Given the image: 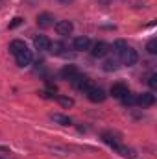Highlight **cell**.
<instances>
[{
    "mask_svg": "<svg viewBox=\"0 0 157 159\" xmlns=\"http://www.w3.org/2000/svg\"><path fill=\"white\" fill-rule=\"evenodd\" d=\"M148 85H150V89H157V74H152L150 78H148Z\"/></svg>",
    "mask_w": 157,
    "mask_h": 159,
    "instance_id": "cell-21",
    "label": "cell"
},
{
    "mask_svg": "<svg viewBox=\"0 0 157 159\" xmlns=\"http://www.w3.org/2000/svg\"><path fill=\"white\" fill-rule=\"evenodd\" d=\"M113 50H115V54L118 56V61H120L122 65H126V67L135 65L137 59H139L137 50H135L131 44H128V41H124V39L115 41V43H113Z\"/></svg>",
    "mask_w": 157,
    "mask_h": 159,
    "instance_id": "cell-1",
    "label": "cell"
},
{
    "mask_svg": "<svg viewBox=\"0 0 157 159\" xmlns=\"http://www.w3.org/2000/svg\"><path fill=\"white\" fill-rule=\"evenodd\" d=\"M89 50H91V56H92V57H105V56L109 54L111 46H109L107 43H104V41H98V43L91 44Z\"/></svg>",
    "mask_w": 157,
    "mask_h": 159,
    "instance_id": "cell-4",
    "label": "cell"
},
{
    "mask_svg": "<svg viewBox=\"0 0 157 159\" xmlns=\"http://www.w3.org/2000/svg\"><path fill=\"white\" fill-rule=\"evenodd\" d=\"M20 22H22V19H20V17H17V19H13V22L9 24V28H15V26H19Z\"/></svg>",
    "mask_w": 157,
    "mask_h": 159,
    "instance_id": "cell-22",
    "label": "cell"
},
{
    "mask_svg": "<svg viewBox=\"0 0 157 159\" xmlns=\"http://www.w3.org/2000/svg\"><path fill=\"white\" fill-rule=\"evenodd\" d=\"M155 104V94L152 93H142V94H137V100H135V106H141V107H150Z\"/></svg>",
    "mask_w": 157,
    "mask_h": 159,
    "instance_id": "cell-6",
    "label": "cell"
},
{
    "mask_svg": "<svg viewBox=\"0 0 157 159\" xmlns=\"http://www.w3.org/2000/svg\"><path fill=\"white\" fill-rule=\"evenodd\" d=\"M54 28H56V32H57L59 35H70L72 30H74V24H72L70 20H57V22L54 24Z\"/></svg>",
    "mask_w": 157,
    "mask_h": 159,
    "instance_id": "cell-7",
    "label": "cell"
},
{
    "mask_svg": "<svg viewBox=\"0 0 157 159\" xmlns=\"http://www.w3.org/2000/svg\"><path fill=\"white\" fill-rule=\"evenodd\" d=\"M56 100H57L65 109H69V107H72V106H74V100H72V98H69V96H56Z\"/></svg>",
    "mask_w": 157,
    "mask_h": 159,
    "instance_id": "cell-18",
    "label": "cell"
},
{
    "mask_svg": "<svg viewBox=\"0 0 157 159\" xmlns=\"http://www.w3.org/2000/svg\"><path fill=\"white\" fill-rule=\"evenodd\" d=\"M37 26L39 28H50V26H54V17L50 13H41L39 17H37Z\"/></svg>",
    "mask_w": 157,
    "mask_h": 159,
    "instance_id": "cell-12",
    "label": "cell"
},
{
    "mask_svg": "<svg viewBox=\"0 0 157 159\" xmlns=\"http://www.w3.org/2000/svg\"><path fill=\"white\" fill-rule=\"evenodd\" d=\"M72 48H74L76 52L89 50V48H91V39H89V37H85V35H79V37H76V39L72 41Z\"/></svg>",
    "mask_w": 157,
    "mask_h": 159,
    "instance_id": "cell-10",
    "label": "cell"
},
{
    "mask_svg": "<svg viewBox=\"0 0 157 159\" xmlns=\"http://www.w3.org/2000/svg\"><path fill=\"white\" fill-rule=\"evenodd\" d=\"M70 83H72L78 91H81V93H87V89H91V87H92L91 78H89V76H83V74H79V72L70 80Z\"/></svg>",
    "mask_w": 157,
    "mask_h": 159,
    "instance_id": "cell-3",
    "label": "cell"
},
{
    "mask_svg": "<svg viewBox=\"0 0 157 159\" xmlns=\"http://www.w3.org/2000/svg\"><path fill=\"white\" fill-rule=\"evenodd\" d=\"M87 98L91 100V102H94V104H98V102H104L105 100V91L102 89V87H96V85H92L91 89H87Z\"/></svg>",
    "mask_w": 157,
    "mask_h": 159,
    "instance_id": "cell-5",
    "label": "cell"
},
{
    "mask_svg": "<svg viewBox=\"0 0 157 159\" xmlns=\"http://www.w3.org/2000/svg\"><path fill=\"white\" fill-rule=\"evenodd\" d=\"M65 50H67V46H65L63 43L56 41V43H52V44H50V50H48V52H52L54 56H63V54H65Z\"/></svg>",
    "mask_w": 157,
    "mask_h": 159,
    "instance_id": "cell-16",
    "label": "cell"
},
{
    "mask_svg": "<svg viewBox=\"0 0 157 159\" xmlns=\"http://www.w3.org/2000/svg\"><path fill=\"white\" fill-rule=\"evenodd\" d=\"M128 93H129V89H128V85L122 83V81L113 83V87H111V94H113V98H118V100H122Z\"/></svg>",
    "mask_w": 157,
    "mask_h": 159,
    "instance_id": "cell-8",
    "label": "cell"
},
{
    "mask_svg": "<svg viewBox=\"0 0 157 159\" xmlns=\"http://www.w3.org/2000/svg\"><path fill=\"white\" fill-rule=\"evenodd\" d=\"M0 159H4V157H0Z\"/></svg>",
    "mask_w": 157,
    "mask_h": 159,
    "instance_id": "cell-24",
    "label": "cell"
},
{
    "mask_svg": "<svg viewBox=\"0 0 157 159\" xmlns=\"http://www.w3.org/2000/svg\"><path fill=\"white\" fill-rule=\"evenodd\" d=\"M76 74H78V69H76V65H67V67H63V70H61V76H63L65 80H69V81L74 78Z\"/></svg>",
    "mask_w": 157,
    "mask_h": 159,
    "instance_id": "cell-14",
    "label": "cell"
},
{
    "mask_svg": "<svg viewBox=\"0 0 157 159\" xmlns=\"http://www.w3.org/2000/svg\"><path fill=\"white\" fill-rule=\"evenodd\" d=\"M50 119L54 120L56 124H61V126H70V124H72L70 117H67V115H61V113H54Z\"/></svg>",
    "mask_w": 157,
    "mask_h": 159,
    "instance_id": "cell-15",
    "label": "cell"
},
{
    "mask_svg": "<svg viewBox=\"0 0 157 159\" xmlns=\"http://www.w3.org/2000/svg\"><path fill=\"white\" fill-rule=\"evenodd\" d=\"M26 46V43L24 41H20V39H15V41H11L9 43V54H17L19 50H22Z\"/></svg>",
    "mask_w": 157,
    "mask_h": 159,
    "instance_id": "cell-17",
    "label": "cell"
},
{
    "mask_svg": "<svg viewBox=\"0 0 157 159\" xmlns=\"http://www.w3.org/2000/svg\"><path fill=\"white\" fill-rule=\"evenodd\" d=\"M135 100H137V94H131V93H128V94L122 98V102H124L126 106H135Z\"/></svg>",
    "mask_w": 157,
    "mask_h": 159,
    "instance_id": "cell-19",
    "label": "cell"
},
{
    "mask_svg": "<svg viewBox=\"0 0 157 159\" xmlns=\"http://www.w3.org/2000/svg\"><path fill=\"white\" fill-rule=\"evenodd\" d=\"M34 44H35V48L41 50V52H48V50H50L52 41L48 39L46 35H35V37H34Z\"/></svg>",
    "mask_w": 157,
    "mask_h": 159,
    "instance_id": "cell-11",
    "label": "cell"
},
{
    "mask_svg": "<svg viewBox=\"0 0 157 159\" xmlns=\"http://www.w3.org/2000/svg\"><path fill=\"white\" fill-rule=\"evenodd\" d=\"M115 152H118L120 156H124V157H131V159H137V156H135V150H131L129 146H126V144H122L120 141L118 143H115L113 146H111Z\"/></svg>",
    "mask_w": 157,
    "mask_h": 159,
    "instance_id": "cell-9",
    "label": "cell"
},
{
    "mask_svg": "<svg viewBox=\"0 0 157 159\" xmlns=\"http://www.w3.org/2000/svg\"><path fill=\"white\" fill-rule=\"evenodd\" d=\"M63 2H70V0H63Z\"/></svg>",
    "mask_w": 157,
    "mask_h": 159,
    "instance_id": "cell-23",
    "label": "cell"
},
{
    "mask_svg": "<svg viewBox=\"0 0 157 159\" xmlns=\"http://www.w3.org/2000/svg\"><path fill=\"white\" fill-rule=\"evenodd\" d=\"M13 56H15V61H17L19 67H28V65L34 61V54H32V50H30L28 46H24L22 50H19V52L13 54Z\"/></svg>",
    "mask_w": 157,
    "mask_h": 159,
    "instance_id": "cell-2",
    "label": "cell"
},
{
    "mask_svg": "<svg viewBox=\"0 0 157 159\" xmlns=\"http://www.w3.org/2000/svg\"><path fill=\"white\" fill-rule=\"evenodd\" d=\"M102 69H104L105 72H111V70H118V69H120V61H118L117 57H107V59L104 61Z\"/></svg>",
    "mask_w": 157,
    "mask_h": 159,
    "instance_id": "cell-13",
    "label": "cell"
},
{
    "mask_svg": "<svg viewBox=\"0 0 157 159\" xmlns=\"http://www.w3.org/2000/svg\"><path fill=\"white\" fill-rule=\"evenodd\" d=\"M146 50L150 52V54H157V41L155 39H152L148 44H146Z\"/></svg>",
    "mask_w": 157,
    "mask_h": 159,
    "instance_id": "cell-20",
    "label": "cell"
}]
</instances>
